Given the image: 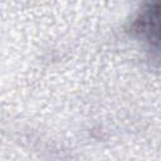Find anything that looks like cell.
Returning <instances> with one entry per match:
<instances>
[{"label":"cell","mask_w":161,"mask_h":161,"mask_svg":"<svg viewBox=\"0 0 161 161\" xmlns=\"http://www.w3.org/2000/svg\"><path fill=\"white\" fill-rule=\"evenodd\" d=\"M158 9L150 5L147 10H145L138 20H137V31L141 33V35L147 39V42L155 44H158Z\"/></svg>","instance_id":"6da1fadb"}]
</instances>
